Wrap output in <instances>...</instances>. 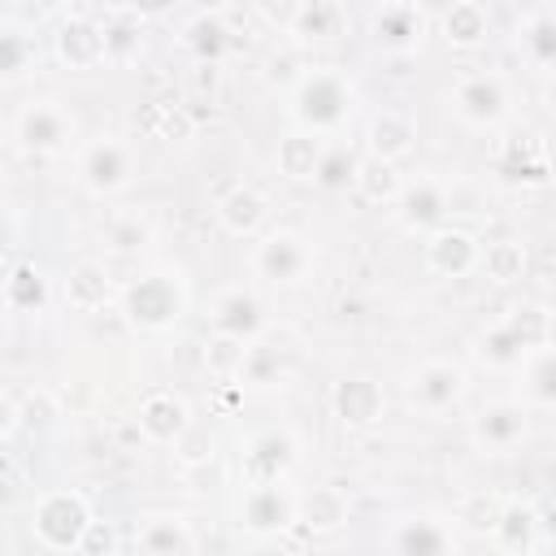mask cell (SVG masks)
<instances>
[{
	"instance_id": "cell-1",
	"label": "cell",
	"mask_w": 556,
	"mask_h": 556,
	"mask_svg": "<svg viewBox=\"0 0 556 556\" xmlns=\"http://www.w3.org/2000/svg\"><path fill=\"white\" fill-rule=\"evenodd\" d=\"M122 304L139 330H169L187 308V291H182L178 274H148L126 287Z\"/></svg>"
},
{
	"instance_id": "cell-2",
	"label": "cell",
	"mask_w": 556,
	"mask_h": 556,
	"mask_svg": "<svg viewBox=\"0 0 556 556\" xmlns=\"http://www.w3.org/2000/svg\"><path fill=\"white\" fill-rule=\"evenodd\" d=\"M87 526H91V513L74 491H52L35 504V534L52 552H74L83 543Z\"/></svg>"
},
{
	"instance_id": "cell-3",
	"label": "cell",
	"mask_w": 556,
	"mask_h": 556,
	"mask_svg": "<svg viewBox=\"0 0 556 556\" xmlns=\"http://www.w3.org/2000/svg\"><path fill=\"white\" fill-rule=\"evenodd\" d=\"M348 109H352V87H348L339 74L317 70V74H308V78L300 83V91H295V117H300L304 126H313V130L339 126V122L348 117Z\"/></svg>"
},
{
	"instance_id": "cell-4",
	"label": "cell",
	"mask_w": 556,
	"mask_h": 556,
	"mask_svg": "<svg viewBox=\"0 0 556 556\" xmlns=\"http://www.w3.org/2000/svg\"><path fill=\"white\" fill-rule=\"evenodd\" d=\"M252 269L269 282H300L313 269V248L295 230H269L252 252Z\"/></svg>"
},
{
	"instance_id": "cell-5",
	"label": "cell",
	"mask_w": 556,
	"mask_h": 556,
	"mask_svg": "<svg viewBox=\"0 0 556 556\" xmlns=\"http://www.w3.org/2000/svg\"><path fill=\"white\" fill-rule=\"evenodd\" d=\"M130 169H135V156H130V148H126L117 135L91 139V143L83 148V156H78V174H83V182L96 187V191H117V187H126V182H130Z\"/></svg>"
},
{
	"instance_id": "cell-6",
	"label": "cell",
	"mask_w": 556,
	"mask_h": 556,
	"mask_svg": "<svg viewBox=\"0 0 556 556\" xmlns=\"http://www.w3.org/2000/svg\"><path fill=\"white\" fill-rule=\"evenodd\" d=\"M465 395V369L452 361H426L408 374V400L426 413H443Z\"/></svg>"
},
{
	"instance_id": "cell-7",
	"label": "cell",
	"mask_w": 556,
	"mask_h": 556,
	"mask_svg": "<svg viewBox=\"0 0 556 556\" xmlns=\"http://www.w3.org/2000/svg\"><path fill=\"white\" fill-rule=\"evenodd\" d=\"M291 361H295L291 334L269 330V334H261V339L248 343V356H243V374H239V378H248L252 387H278V382L287 378Z\"/></svg>"
},
{
	"instance_id": "cell-8",
	"label": "cell",
	"mask_w": 556,
	"mask_h": 556,
	"mask_svg": "<svg viewBox=\"0 0 556 556\" xmlns=\"http://www.w3.org/2000/svg\"><path fill=\"white\" fill-rule=\"evenodd\" d=\"M135 421H139L143 439H152V443H178V439L191 430V421H187V400H182L178 391H165V387L143 395Z\"/></svg>"
},
{
	"instance_id": "cell-9",
	"label": "cell",
	"mask_w": 556,
	"mask_h": 556,
	"mask_svg": "<svg viewBox=\"0 0 556 556\" xmlns=\"http://www.w3.org/2000/svg\"><path fill=\"white\" fill-rule=\"evenodd\" d=\"M295 508H300L295 495H287L278 482H261L243 495V526L256 534H274L295 521Z\"/></svg>"
},
{
	"instance_id": "cell-10",
	"label": "cell",
	"mask_w": 556,
	"mask_h": 556,
	"mask_svg": "<svg viewBox=\"0 0 556 556\" xmlns=\"http://www.w3.org/2000/svg\"><path fill=\"white\" fill-rule=\"evenodd\" d=\"M478 261H482V248H478V239H473L469 230L443 226V230H434L430 243H426V265H430L434 274L460 278V274H469Z\"/></svg>"
},
{
	"instance_id": "cell-11",
	"label": "cell",
	"mask_w": 556,
	"mask_h": 556,
	"mask_svg": "<svg viewBox=\"0 0 556 556\" xmlns=\"http://www.w3.org/2000/svg\"><path fill=\"white\" fill-rule=\"evenodd\" d=\"M17 135H22V143H26V148L56 152V148H65V143H70V135H74V117H70L65 109H56V104L39 100V104H30V109L17 117Z\"/></svg>"
},
{
	"instance_id": "cell-12",
	"label": "cell",
	"mask_w": 556,
	"mask_h": 556,
	"mask_svg": "<svg viewBox=\"0 0 556 556\" xmlns=\"http://www.w3.org/2000/svg\"><path fill=\"white\" fill-rule=\"evenodd\" d=\"M213 330L217 334H226V339H239V343H252L256 334H261V326H265V317H261V300L252 295V291H243V287H235V291H226L217 304H213Z\"/></svg>"
},
{
	"instance_id": "cell-13",
	"label": "cell",
	"mask_w": 556,
	"mask_h": 556,
	"mask_svg": "<svg viewBox=\"0 0 556 556\" xmlns=\"http://www.w3.org/2000/svg\"><path fill=\"white\" fill-rule=\"evenodd\" d=\"M330 404H334V417L348 421V426H374L382 417V408H387L382 387L374 378H343L334 387Z\"/></svg>"
},
{
	"instance_id": "cell-14",
	"label": "cell",
	"mask_w": 556,
	"mask_h": 556,
	"mask_svg": "<svg viewBox=\"0 0 556 556\" xmlns=\"http://www.w3.org/2000/svg\"><path fill=\"white\" fill-rule=\"evenodd\" d=\"M456 109L460 117L486 126V122H500L504 109H508V96H504V83L495 74H478V78H465L456 87Z\"/></svg>"
},
{
	"instance_id": "cell-15",
	"label": "cell",
	"mask_w": 556,
	"mask_h": 556,
	"mask_svg": "<svg viewBox=\"0 0 556 556\" xmlns=\"http://www.w3.org/2000/svg\"><path fill=\"white\" fill-rule=\"evenodd\" d=\"M295 460V439L282 434V430H265L248 443V473H252V486L261 482H278V473H287V465Z\"/></svg>"
},
{
	"instance_id": "cell-16",
	"label": "cell",
	"mask_w": 556,
	"mask_h": 556,
	"mask_svg": "<svg viewBox=\"0 0 556 556\" xmlns=\"http://www.w3.org/2000/svg\"><path fill=\"white\" fill-rule=\"evenodd\" d=\"M452 534L430 517H408L391 534V556H452Z\"/></svg>"
},
{
	"instance_id": "cell-17",
	"label": "cell",
	"mask_w": 556,
	"mask_h": 556,
	"mask_svg": "<svg viewBox=\"0 0 556 556\" xmlns=\"http://www.w3.org/2000/svg\"><path fill=\"white\" fill-rule=\"evenodd\" d=\"M473 434H478L482 447H491V452H508V447L521 443V434H526V413H521L517 404H491V408L478 413Z\"/></svg>"
},
{
	"instance_id": "cell-18",
	"label": "cell",
	"mask_w": 556,
	"mask_h": 556,
	"mask_svg": "<svg viewBox=\"0 0 556 556\" xmlns=\"http://www.w3.org/2000/svg\"><path fill=\"white\" fill-rule=\"evenodd\" d=\"M139 552L143 556H191V530L182 517L156 513L139 526Z\"/></svg>"
},
{
	"instance_id": "cell-19",
	"label": "cell",
	"mask_w": 556,
	"mask_h": 556,
	"mask_svg": "<svg viewBox=\"0 0 556 556\" xmlns=\"http://www.w3.org/2000/svg\"><path fill=\"white\" fill-rule=\"evenodd\" d=\"M217 217H222V226H226L230 235H252V230L265 226L269 204H265L261 191H252V187H235V191H226V195L217 200Z\"/></svg>"
},
{
	"instance_id": "cell-20",
	"label": "cell",
	"mask_w": 556,
	"mask_h": 556,
	"mask_svg": "<svg viewBox=\"0 0 556 556\" xmlns=\"http://www.w3.org/2000/svg\"><path fill=\"white\" fill-rule=\"evenodd\" d=\"M300 521L308 530H339L348 521V500L339 486H313L304 500H300Z\"/></svg>"
},
{
	"instance_id": "cell-21",
	"label": "cell",
	"mask_w": 556,
	"mask_h": 556,
	"mask_svg": "<svg viewBox=\"0 0 556 556\" xmlns=\"http://www.w3.org/2000/svg\"><path fill=\"white\" fill-rule=\"evenodd\" d=\"M65 300H70V308H78V313H96V308H104V300H109V274H104V265H78L74 274H70V282H65Z\"/></svg>"
},
{
	"instance_id": "cell-22",
	"label": "cell",
	"mask_w": 556,
	"mask_h": 556,
	"mask_svg": "<svg viewBox=\"0 0 556 556\" xmlns=\"http://www.w3.org/2000/svg\"><path fill=\"white\" fill-rule=\"evenodd\" d=\"M369 148H374V156H382V161L404 156V152L413 148V122L400 117V113H378V117L369 122Z\"/></svg>"
},
{
	"instance_id": "cell-23",
	"label": "cell",
	"mask_w": 556,
	"mask_h": 556,
	"mask_svg": "<svg viewBox=\"0 0 556 556\" xmlns=\"http://www.w3.org/2000/svg\"><path fill=\"white\" fill-rule=\"evenodd\" d=\"M326 148L313 139V135H287L278 143V169L287 178H317V165H321Z\"/></svg>"
},
{
	"instance_id": "cell-24",
	"label": "cell",
	"mask_w": 556,
	"mask_h": 556,
	"mask_svg": "<svg viewBox=\"0 0 556 556\" xmlns=\"http://www.w3.org/2000/svg\"><path fill=\"white\" fill-rule=\"evenodd\" d=\"M443 213H447V195H443V187H434V182H417V187L404 191V222H408V226H430V222H439Z\"/></svg>"
},
{
	"instance_id": "cell-25",
	"label": "cell",
	"mask_w": 556,
	"mask_h": 556,
	"mask_svg": "<svg viewBox=\"0 0 556 556\" xmlns=\"http://www.w3.org/2000/svg\"><path fill=\"white\" fill-rule=\"evenodd\" d=\"M356 187H361L365 200H391V195H400V174H395L391 161L365 156L361 169H356Z\"/></svg>"
},
{
	"instance_id": "cell-26",
	"label": "cell",
	"mask_w": 556,
	"mask_h": 556,
	"mask_svg": "<svg viewBox=\"0 0 556 556\" xmlns=\"http://www.w3.org/2000/svg\"><path fill=\"white\" fill-rule=\"evenodd\" d=\"M482 269H486V278H495V282H513V278H521V269H526V248H521L517 239L486 243Z\"/></svg>"
},
{
	"instance_id": "cell-27",
	"label": "cell",
	"mask_w": 556,
	"mask_h": 556,
	"mask_svg": "<svg viewBox=\"0 0 556 556\" xmlns=\"http://www.w3.org/2000/svg\"><path fill=\"white\" fill-rule=\"evenodd\" d=\"M104 239H109V248H117V252H135V248H143V243L152 239V226H148L143 213H117V217H109Z\"/></svg>"
},
{
	"instance_id": "cell-28",
	"label": "cell",
	"mask_w": 556,
	"mask_h": 556,
	"mask_svg": "<svg viewBox=\"0 0 556 556\" xmlns=\"http://www.w3.org/2000/svg\"><path fill=\"white\" fill-rule=\"evenodd\" d=\"M478 356H482L486 365H517V361L526 356V348H521V339H517L508 326H495V330L478 334Z\"/></svg>"
},
{
	"instance_id": "cell-29",
	"label": "cell",
	"mask_w": 556,
	"mask_h": 556,
	"mask_svg": "<svg viewBox=\"0 0 556 556\" xmlns=\"http://www.w3.org/2000/svg\"><path fill=\"white\" fill-rule=\"evenodd\" d=\"M4 300H9V308H39L43 304V278L35 274V265H17L9 274Z\"/></svg>"
},
{
	"instance_id": "cell-30",
	"label": "cell",
	"mask_w": 556,
	"mask_h": 556,
	"mask_svg": "<svg viewBox=\"0 0 556 556\" xmlns=\"http://www.w3.org/2000/svg\"><path fill=\"white\" fill-rule=\"evenodd\" d=\"M243 356H248V348L239 343V339H226V334H217L213 343H208V369L217 374V378H239L243 374Z\"/></svg>"
},
{
	"instance_id": "cell-31",
	"label": "cell",
	"mask_w": 556,
	"mask_h": 556,
	"mask_svg": "<svg viewBox=\"0 0 556 556\" xmlns=\"http://www.w3.org/2000/svg\"><path fill=\"white\" fill-rule=\"evenodd\" d=\"M356 169H361V161L348 156V148H330L317 165V182L321 187H348V182H356Z\"/></svg>"
},
{
	"instance_id": "cell-32",
	"label": "cell",
	"mask_w": 556,
	"mask_h": 556,
	"mask_svg": "<svg viewBox=\"0 0 556 556\" xmlns=\"http://www.w3.org/2000/svg\"><path fill=\"white\" fill-rule=\"evenodd\" d=\"M500 517H504V504L491 500V495H469L460 504V521H469L478 534H495L500 530Z\"/></svg>"
},
{
	"instance_id": "cell-33",
	"label": "cell",
	"mask_w": 556,
	"mask_h": 556,
	"mask_svg": "<svg viewBox=\"0 0 556 556\" xmlns=\"http://www.w3.org/2000/svg\"><path fill=\"white\" fill-rule=\"evenodd\" d=\"M530 395L543 404H556V348H547L530 361Z\"/></svg>"
},
{
	"instance_id": "cell-34",
	"label": "cell",
	"mask_w": 556,
	"mask_h": 556,
	"mask_svg": "<svg viewBox=\"0 0 556 556\" xmlns=\"http://www.w3.org/2000/svg\"><path fill=\"white\" fill-rule=\"evenodd\" d=\"M530 513L526 508H504V517H500V539L508 543V552H526V543H530Z\"/></svg>"
},
{
	"instance_id": "cell-35",
	"label": "cell",
	"mask_w": 556,
	"mask_h": 556,
	"mask_svg": "<svg viewBox=\"0 0 556 556\" xmlns=\"http://www.w3.org/2000/svg\"><path fill=\"white\" fill-rule=\"evenodd\" d=\"M74 552H78V556H113V552H117V530H113L109 521H91L87 534H83V543H78Z\"/></svg>"
},
{
	"instance_id": "cell-36",
	"label": "cell",
	"mask_w": 556,
	"mask_h": 556,
	"mask_svg": "<svg viewBox=\"0 0 556 556\" xmlns=\"http://www.w3.org/2000/svg\"><path fill=\"white\" fill-rule=\"evenodd\" d=\"M213 456V439L204 434V430H187L182 439H178V460L182 465H200V460H208Z\"/></svg>"
},
{
	"instance_id": "cell-37",
	"label": "cell",
	"mask_w": 556,
	"mask_h": 556,
	"mask_svg": "<svg viewBox=\"0 0 556 556\" xmlns=\"http://www.w3.org/2000/svg\"><path fill=\"white\" fill-rule=\"evenodd\" d=\"M460 17V26H456V43H478V9H456V13H447V22H456ZM452 30V26H447Z\"/></svg>"
},
{
	"instance_id": "cell-38",
	"label": "cell",
	"mask_w": 556,
	"mask_h": 556,
	"mask_svg": "<svg viewBox=\"0 0 556 556\" xmlns=\"http://www.w3.org/2000/svg\"><path fill=\"white\" fill-rule=\"evenodd\" d=\"M547 100H552V109H556V83H552V91H547Z\"/></svg>"
},
{
	"instance_id": "cell-39",
	"label": "cell",
	"mask_w": 556,
	"mask_h": 556,
	"mask_svg": "<svg viewBox=\"0 0 556 556\" xmlns=\"http://www.w3.org/2000/svg\"><path fill=\"white\" fill-rule=\"evenodd\" d=\"M508 556H530V552H508Z\"/></svg>"
}]
</instances>
